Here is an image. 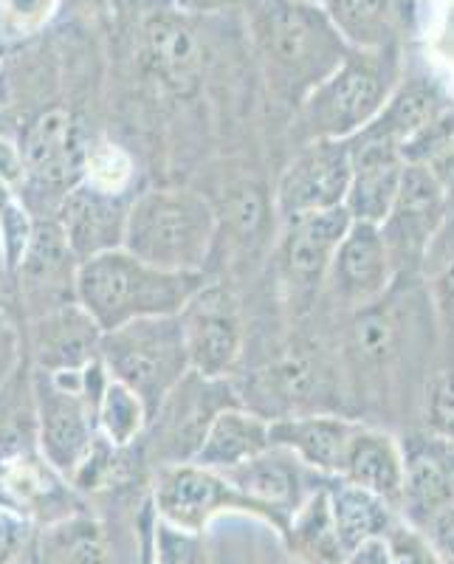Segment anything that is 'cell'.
<instances>
[{
    "mask_svg": "<svg viewBox=\"0 0 454 564\" xmlns=\"http://www.w3.org/2000/svg\"><path fill=\"white\" fill-rule=\"evenodd\" d=\"M150 502H153L159 520L190 533H204L206 525L226 511L251 513V517L271 522L269 511L244 497L220 471L195 466V463L161 466Z\"/></svg>",
    "mask_w": 454,
    "mask_h": 564,
    "instance_id": "cell-7",
    "label": "cell"
},
{
    "mask_svg": "<svg viewBox=\"0 0 454 564\" xmlns=\"http://www.w3.org/2000/svg\"><path fill=\"white\" fill-rule=\"evenodd\" d=\"M418 167H423L432 178H435V184L441 186L448 206H452L454 204V130L441 141V144H435V148L429 150V155L418 164Z\"/></svg>",
    "mask_w": 454,
    "mask_h": 564,
    "instance_id": "cell-37",
    "label": "cell"
},
{
    "mask_svg": "<svg viewBox=\"0 0 454 564\" xmlns=\"http://www.w3.org/2000/svg\"><path fill=\"white\" fill-rule=\"evenodd\" d=\"M302 463L285 449H266L262 455L251 457V460L240 463V466L220 471L237 491L266 508L280 533L289 528V517L307 494H302L305 477H302Z\"/></svg>",
    "mask_w": 454,
    "mask_h": 564,
    "instance_id": "cell-23",
    "label": "cell"
},
{
    "mask_svg": "<svg viewBox=\"0 0 454 564\" xmlns=\"http://www.w3.org/2000/svg\"><path fill=\"white\" fill-rule=\"evenodd\" d=\"M446 40H448V43H454V26H452V23H448V34H446ZM448 59H454V57H448Z\"/></svg>",
    "mask_w": 454,
    "mask_h": 564,
    "instance_id": "cell-46",
    "label": "cell"
},
{
    "mask_svg": "<svg viewBox=\"0 0 454 564\" xmlns=\"http://www.w3.org/2000/svg\"><path fill=\"white\" fill-rule=\"evenodd\" d=\"M65 477H60L40 455L0 457V508L18 513L23 520H40L43 525L63 520L79 511L74 506V491Z\"/></svg>",
    "mask_w": 454,
    "mask_h": 564,
    "instance_id": "cell-16",
    "label": "cell"
},
{
    "mask_svg": "<svg viewBox=\"0 0 454 564\" xmlns=\"http://www.w3.org/2000/svg\"><path fill=\"white\" fill-rule=\"evenodd\" d=\"M356 421L336 415H282L269 421V441L320 477H336Z\"/></svg>",
    "mask_w": 454,
    "mask_h": 564,
    "instance_id": "cell-24",
    "label": "cell"
},
{
    "mask_svg": "<svg viewBox=\"0 0 454 564\" xmlns=\"http://www.w3.org/2000/svg\"><path fill=\"white\" fill-rule=\"evenodd\" d=\"M387 536V564H441L435 553L429 551L421 533L403 520H398Z\"/></svg>",
    "mask_w": 454,
    "mask_h": 564,
    "instance_id": "cell-35",
    "label": "cell"
},
{
    "mask_svg": "<svg viewBox=\"0 0 454 564\" xmlns=\"http://www.w3.org/2000/svg\"><path fill=\"white\" fill-rule=\"evenodd\" d=\"M446 212L448 200L435 178L418 164H407L396 204L381 224L396 276L403 271H415L426 260L446 224Z\"/></svg>",
    "mask_w": 454,
    "mask_h": 564,
    "instance_id": "cell-10",
    "label": "cell"
},
{
    "mask_svg": "<svg viewBox=\"0 0 454 564\" xmlns=\"http://www.w3.org/2000/svg\"><path fill=\"white\" fill-rule=\"evenodd\" d=\"M403 70V48L356 52L316 85L296 108V128L305 141H347L381 113Z\"/></svg>",
    "mask_w": 454,
    "mask_h": 564,
    "instance_id": "cell-3",
    "label": "cell"
},
{
    "mask_svg": "<svg viewBox=\"0 0 454 564\" xmlns=\"http://www.w3.org/2000/svg\"><path fill=\"white\" fill-rule=\"evenodd\" d=\"M141 63L155 83L179 97H190L204 79L206 40L201 37L193 12L161 9L141 23Z\"/></svg>",
    "mask_w": 454,
    "mask_h": 564,
    "instance_id": "cell-11",
    "label": "cell"
},
{
    "mask_svg": "<svg viewBox=\"0 0 454 564\" xmlns=\"http://www.w3.org/2000/svg\"><path fill=\"white\" fill-rule=\"evenodd\" d=\"M305 3H316V7H322V0H305Z\"/></svg>",
    "mask_w": 454,
    "mask_h": 564,
    "instance_id": "cell-47",
    "label": "cell"
},
{
    "mask_svg": "<svg viewBox=\"0 0 454 564\" xmlns=\"http://www.w3.org/2000/svg\"><path fill=\"white\" fill-rule=\"evenodd\" d=\"M325 488L327 500H331L333 522H336V533H339L347 556L361 542L381 536V533H387L401 520V513L390 502L365 491V488L350 486V482L339 480V477H331Z\"/></svg>",
    "mask_w": 454,
    "mask_h": 564,
    "instance_id": "cell-28",
    "label": "cell"
},
{
    "mask_svg": "<svg viewBox=\"0 0 454 564\" xmlns=\"http://www.w3.org/2000/svg\"><path fill=\"white\" fill-rule=\"evenodd\" d=\"M392 280H396V269H392L381 226L353 220L325 274L331 294L345 308L361 311L385 300L390 294Z\"/></svg>",
    "mask_w": 454,
    "mask_h": 564,
    "instance_id": "cell-12",
    "label": "cell"
},
{
    "mask_svg": "<svg viewBox=\"0 0 454 564\" xmlns=\"http://www.w3.org/2000/svg\"><path fill=\"white\" fill-rule=\"evenodd\" d=\"M331 480V477H327ZM327 480L307 494L305 500L291 511L289 528L282 536L289 539V547L307 564H345L347 551L342 545L336 522L327 500Z\"/></svg>",
    "mask_w": 454,
    "mask_h": 564,
    "instance_id": "cell-29",
    "label": "cell"
},
{
    "mask_svg": "<svg viewBox=\"0 0 454 564\" xmlns=\"http://www.w3.org/2000/svg\"><path fill=\"white\" fill-rule=\"evenodd\" d=\"M102 330L77 300L45 311L32 322V350L37 370L77 372L99 359Z\"/></svg>",
    "mask_w": 454,
    "mask_h": 564,
    "instance_id": "cell-21",
    "label": "cell"
},
{
    "mask_svg": "<svg viewBox=\"0 0 454 564\" xmlns=\"http://www.w3.org/2000/svg\"><path fill=\"white\" fill-rule=\"evenodd\" d=\"M60 3H68L71 9H77L83 14L108 12V0H60Z\"/></svg>",
    "mask_w": 454,
    "mask_h": 564,
    "instance_id": "cell-44",
    "label": "cell"
},
{
    "mask_svg": "<svg viewBox=\"0 0 454 564\" xmlns=\"http://www.w3.org/2000/svg\"><path fill=\"white\" fill-rule=\"evenodd\" d=\"M429 435L454 443V370L437 372L426 390Z\"/></svg>",
    "mask_w": 454,
    "mask_h": 564,
    "instance_id": "cell-34",
    "label": "cell"
},
{
    "mask_svg": "<svg viewBox=\"0 0 454 564\" xmlns=\"http://www.w3.org/2000/svg\"><path fill=\"white\" fill-rule=\"evenodd\" d=\"M347 184H350V144L305 141V148L282 170L271 204L277 218L289 224L345 204Z\"/></svg>",
    "mask_w": 454,
    "mask_h": 564,
    "instance_id": "cell-9",
    "label": "cell"
},
{
    "mask_svg": "<svg viewBox=\"0 0 454 564\" xmlns=\"http://www.w3.org/2000/svg\"><path fill=\"white\" fill-rule=\"evenodd\" d=\"M327 20L347 48H401L415 26V0H322Z\"/></svg>",
    "mask_w": 454,
    "mask_h": 564,
    "instance_id": "cell-22",
    "label": "cell"
},
{
    "mask_svg": "<svg viewBox=\"0 0 454 564\" xmlns=\"http://www.w3.org/2000/svg\"><path fill=\"white\" fill-rule=\"evenodd\" d=\"M184 330L190 372L209 381H224L244 350L240 305L229 289L206 282L179 314Z\"/></svg>",
    "mask_w": 454,
    "mask_h": 564,
    "instance_id": "cell-8",
    "label": "cell"
},
{
    "mask_svg": "<svg viewBox=\"0 0 454 564\" xmlns=\"http://www.w3.org/2000/svg\"><path fill=\"white\" fill-rule=\"evenodd\" d=\"M347 144H350V184L342 206L356 224L381 226L396 204L407 161L390 141L353 135Z\"/></svg>",
    "mask_w": 454,
    "mask_h": 564,
    "instance_id": "cell-14",
    "label": "cell"
},
{
    "mask_svg": "<svg viewBox=\"0 0 454 564\" xmlns=\"http://www.w3.org/2000/svg\"><path fill=\"white\" fill-rule=\"evenodd\" d=\"M350 224L353 220L345 212V206L282 224V238L277 254H280L285 280L296 282L302 289L325 282L333 254L339 249Z\"/></svg>",
    "mask_w": 454,
    "mask_h": 564,
    "instance_id": "cell-20",
    "label": "cell"
},
{
    "mask_svg": "<svg viewBox=\"0 0 454 564\" xmlns=\"http://www.w3.org/2000/svg\"><path fill=\"white\" fill-rule=\"evenodd\" d=\"M20 365V330L7 311H0V390L12 381Z\"/></svg>",
    "mask_w": 454,
    "mask_h": 564,
    "instance_id": "cell-40",
    "label": "cell"
},
{
    "mask_svg": "<svg viewBox=\"0 0 454 564\" xmlns=\"http://www.w3.org/2000/svg\"><path fill=\"white\" fill-rule=\"evenodd\" d=\"M105 381L108 370L99 359L77 372L34 370V432L40 457L68 482L97 441V401Z\"/></svg>",
    "mask_w": 454,
    "mask_h": 564,
    "instance_id": "cell-5",
    "label": "cell"
},
{
    "mask_svg": "<svg viewBox=\"0 0 454 564\" xmlns=\"http://www.w3.org/2000/svg\"><path fill=\"white\" fill-rule=\"evenodd\" d=\"M237 3L255 7L257 0H179V7L184 12H224V9L237 7Z\"/></svg>",
    "mask_w": 454,
    "mask_h": 564,
    "instance_id": "cell-43",
    "label": "cell"
},
{
    "mask_svg": "<svg viewBox=\"0 0 454 564\" xmlns=\"http://www.w3.org/2000/svg\"><path fill=\"white\" fill-rule=\"evenodd\" d=\"M130 178H133V161L119 144L97 141L94 148H85L83 181L99 186L105 193H128Z\"/></svg>",
    "mask_w": 454,
    "mask_h": 564,
    "instance_id": "cell-31",
    "label": "cell"
},
{
    "mask_svg": "<svg viewBox=\"0 0 454 564\" xmlns=\"http://www.w3.org/2000/svg\"><path fill=\"white\" fill-rule=\"evenodd\" d=\"M403 449L401 520L418 528L426 517L454 502V443L435 435L410 437Z\"/></svg>",
    "mask_w": 454,
    "mask_h": 564,
    "instance_id": "cell-17",
    "label": "cell"
},
{
    "mask_svg": "<svg viewBox=\"0 0 454 564\" xmlns=\"http://www.w3.org/2000/svg\"><path fill=\"white\" fill-rule=\"evenodd\" d=\"M130 204L128 193H105L88 181H79L63 195L57 224L79 263L102 251L122 249Z\"/></svg>",
    "mask_w": 454,
    "mask_h": 564,
    "instance_id": "cell-13",
    "label": "cell"
},
{
    "mask_svg": "<svg viewBox=\"0 0 454 564\" xmlns=\"http://www.w3.org/2000/svg\"><path fill=\"white\" fill-rule=\"evenodd\" d=\"M204 285V271H164L128 249H110L77 265L74 300L108 334L148 316H179Z\"/></svg>",
    "mask_w": 454,
    "mask_h": 564,
    "instance_id": "cell-2",
    "label": "cell"
},
{
    "mask_svg": "<svg viewBox=\"0 0 454 564\" xmlns=\"http://www.w3.org/2000/svg\"><path fill=\"white\" fill-rule=\"evenodd\" d=\"M226 209H229V220L237 226L240 235H255V231L260 229L262 218H266L262 195L255 193V189H244Z\"/></svg>",
    "mask_w": 454,
    "mask_h": 564,
    "instance_id": "cell-39",
    "label": "cell"
},
{
    "mask_svg": "<svg viewBox=\"0 0 454 564\" xmlns=\"http://www.w3.org/2000/svg\"><path fill=\"white\" fill-rule=\"evenodd\" d=\"M266 449H271L269 417L240 404H229L212 417L204 441L190 463L212 471H229Z\"/></svg>",
    "mask_w": 454,
    "mask_h": 564,
    "instance_id": "cell-26",
    "label": "cell"
},
{
    "mask_svg": "<svg viewBox=\"0 0 454 564\" xmlns=\"http://www.w3.org/2000/svg\"><path fill=\"white\" fill-rule=\"evenodd\" d=\"M0 178L7 181L12 189H18L26 181V167H23V155L14 141L0 139Z\"/></svg>",
    "mask_w": 454,
    "mask_h": 564,
    "instance_id": "cell-41",
    "label": "cell"
},
{
    "mask_svg": "<svg viewBox=\"0 0 454 564\" xmlns=\"http://www.w3.org/2000/svg\"><path fill=\"white\" fill-rule=\"evenodd\" d=\"M20 155H23L26 178H34L43 186H60L63 195L85 175L83 139L68 110L57 108L40 113L23 135Z\"/></svg>",
    "mask_w": 454,
    "mask_h": 564,
    "instance_id": "cell-18",
    "label": "cell"
},
{
    "mask_svg": "<svg viewBox=\"0 0 454 564\" xmlns=\"http://www.w3.org/2000/svg\"><path fill=\"white\" fill-rule=\"evenodd\" d=\"M218 238V212L193 189H150L133 198L122 249L164 271H204Z\"/></svg>",
    "mask_w": 454,
    "mask_h": 564,
    "instance_id": "cell-4",
    "label": "cell"
},
{
    "mask_svg": "<svg viewBox=\"0 0 454 564\" xmlns=\"http://www.w3.org/2000/svg\"><path fill=\"white\" fill-rule=\"evenodd\" d=\"M79 260L71 251L63 229L57 220L34 224L32 240H29L23 260L14 274L20 276V291L37 314L60 308L65 302H74V280H77Z\"/></svg>",
    "mask_w": 454,
    "mask_h": 564,
    "instance_id": "cell-15",
    "label": "cell"
},
{
    "mask_svg": "<svg viewBox=\"0 0 454 564\" xmlns=\"http://www.w3.org/2000/svg\"><path fill=\"white\" fill-rule=\"evenodd\" d=\"M339 480L376 494L392 508H401L403 494V449L401 443L381 430L356 423L345 457H342Z\"/></svg>",
    "mask_w": 454,
    "mask_h": 564,
    "instance_id": "cell-25",
    "label": "cell"
},
{
    "mask_svg": "<svg viewBox=\"0 0 454 564\" xmlns=\"http://www.w3.org/2000/svg\"><path fill=\"white\" fill-rule=\"evenodd\" d=\"M251 37L269 88L280 102L300 108L302 99L325 83L350 54L325 9L305 0H257Z\"/></svg>",
    "mask_w": 454,
    "mask_h": 564,
    "instance_id": "cell-1",
    "label": "cell"
},
{
    "mask_svg": "<svg viewBox=\"0 0 454 564\" xmlns=\"http://www.w3.org/2000/svg\"><path fill=\"white\" fill-rule=\"evenodd\" d=\"M437 296H441V305L452 314L454 319V254L443 263L441 274H437Z\"/></svg>",
    "mask_w": 454,
    "mask_h": 564,
    "instance_id": "cell-42",
    "label": "cell"
},
{
    "mask_svg": "<svg viewBox=\"0 0 454 564\" xmlns=\"http://www.w3.org/2000/svg\"><path fill=\"white\" fill-rule=\"evenodd\" d=\"M29 536H32V522L0 508V564H18Z\"/></svg>",
    "mask_w": 454,
    "mask_h": 564,
    "instance_id": "cell-38",
    "label": "cell"
},
{
    "mask_svg": "<svg viewBox=\"0 0 454 564\" xmlns=\"http://www.w3.org/2000/svg\"><path fill=\"white\" fill-rule=\"evenodd\" d=\"M148 426L150 417L136 392L108 376L97 401V435L105 437L116 449H128Z\"/></svg>",
    "mask_w": 454,
    "mask_h": 564,
    "instance_id": "cell-30",
    "label": "cell"
},
{
    "mask_svg": "<svg viewBox=\"0 0 454 564\" xmlns=\"http://www.w3.org/2000/svg\"><path fill=\"white\" fill-rule=\"evenodd\" d=\"M60 0H0V34L29 37L54 18Z\"/></svg>",
    "mask_w": 454,
    "mask_h": 564,
    "instance_id": "cell-33",
    "label": "cell"
},
{
    "mask_svg": "<svg viewBox=\"0 0 454 564\" xmlns=\"http://www.w3.org/2000/svg\"><path fill=\"white\" fill-rule=\"evenodd\" d=\"M452 108V97L446 94L441 79H435L429 70L418 68V65L407 68V63H403L401 79L392 88L381 113L356 135L390 141V144L401 150V144H407L412 135L421 133L426 124L441 119Z\"/></svg>",
    "mask_w": 454,
    "mask_h": 564,
    "instance_id": "cell-19",
    "label": "cell"
},
{
    "mask_svg": "<svg viewBox=\"0 0 454 564\" xmlns=\"http://www.w3.org/2000/svg\"><path fill=\"white\" fill-rule=\"evenodd\" d=\"M441 564H454V502L443 506L415 528Z\"/></svg>",
    "mask_w": 454,
    "mask_h": 564,
    "instance_id": "cell-36",
    "label": "cell"
},
{
    "mask_svg": "<svg viewBox=\"0 0 454 564\" xmlns=\"http://www.w3.org/2000/svg\"><path fill=\"white\" fill-rule=\"evenodd\" d=\"M99 361L110 379L136 392L153 423L170 392L190 372L181 319L148 316L108 330L99 339Z\"/></svg>",
    "mask_w": 454,
    "mask_h": 564,
    "instance_id": "cell-6",
    "label": "cell"
},
{
    "mask_svg": "<svg viewBox=\"0 0 454 564\" xmlns=\"http://www.w3.org/2000/svg\"><path fill=\"white\" fill-rule=\"evenodd\" d=\"M37 551L43 564H128L110 528L83 511L43 525Z\"/></svg>",
    "mask_w": 454,
    "mask_h": 564,
    "instance_id": "cell-27",
    "label": "cell"
},
{
    "mask_svg": "<svg viewBox=\"0 0 454 564\" xmlns=\"http://www.w3.org/2000/svg\"><path fill=\"white\" fill-rule=\"evenodd\" d=\"M7 274V257H3V243H0V276Z\"/></svg>",
    "mask_w": 454,
    "mask_h": 564,
    "instance_id": "cell-45",
    "label": "cell"
},
{
    "mask_svg": "<svg viewBox=\"0 0 454 564\" xmlns=\"http://www.w3.org/2000/svg\"><path fill=\"white\" fill-rule=\"evenodd\" d=\"M201 558H204L201 533L181 531V528H173L170 522L153 517L148 562L144 564H201Z\"/></svg>",
    "mask_w": 454,
    "mask_h": 564,
    "instance_id": "cell-32",
    "label": "cell"
}]
</instances>
